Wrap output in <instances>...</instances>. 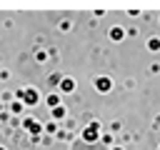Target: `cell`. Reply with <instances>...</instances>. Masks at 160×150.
I'll list each match as a JSON object with an SVG mask.
<instances>
[{
	"instance_id": "9c48e42d",
	"label": "cell",
	"mask_w": 160,
	"mask_h": 150,
	"mask_svg": "<svg viewBox=\"0 0 160 150\" xmlns=\"http://www.w3.org/2000/svg\"><path fill=\"white\" fill-rule=\"evenodd\" d=\"M48 105H52V108H58V105H60V100H58V95H50V98H48Z\"/></svg>"
},
{
	"instance_id": "277c9868",
	"label": "cell",
	"mask_w": 160,
	"mask_h": 150,
	"mask_svg": "<svg viewBox=\"0 0 160 150\" xmlns=\"http://www.w3.org/2000/svg\"><path fill=\"white\" fill-rule=\"evenodd\" d=\"M60 90H62V92H72V90H75V80H72V78H62V80H60Z\"/></svg>"
},
{
	"instance_id": "8992f818",
	"label": "cell",
	"mask_w": 160,
	"mask_h": 150,
	"mask_svg": "<svg viewBox=\"0 0 160 150\" xmlns=\"http://www.w3.org/2000/svg\"><path fill=\"white\" fill-rule=\"evenodd\" d=\"M148 48H150V50H160V40H158V38H150V40H148Z\"/></svg>"
},
{
	"instance_id": "7c38bea8",
	"label": "cell",
	"mask_w": 160,
	"mask_h": 150,
	"mask_svg": "<svg viewBox=\"0 0 160 150\" xmlns=\"http://www.w3.org/2000/svg\"><path fill=\"white\" fill-rule=\"evenodd\" d=\"M0 150H5V148H0Z\"/></svg>"
},
{
	"instance_id": "5b68a950",
	"label": "cell",
	"mask_w": 160,
	"mask_h": 150,
	"mask_svg": "<svg viewBox=\"0 0 160 150\" xmlns=\"http://www.w3.org/2000/svg\"><path fill=\"white\" fill-rule=\"evenodd\" d=\"M22 125H25V130H30L32 135H38V132H40V125H38V120H32V118L22 120Z\"/></svg>"
},
{
	"instance_id": "30bf717a",
	"label": "cell",
	"mask_w": 160,
	"mask_h": 150,
	"mask_svg": "<svg viewBox=\"0 0 160 150\" xmlns=\"http://www.w3.org/2000/svg\"><path fill=\"white\" fill-rule=\"evenodd\" d=\"M60 80H62L60 75H50V85H55V82H60Z\"/></svg>"
},
{
	"instance_id": "6da1fadb",
	"label": "cell",
	"mask_w": 160,
	"mask_h": 150,
	"mask_svg": "<svg viewBox=\"0 0 160 150\" xmlns=\"http://www.w3.org/2000/svg\"><path fill=\"white\" fill-rule=\"evenodd\" d=\"M98 128H100L98 122H90V125L85 128V132H82V140H85V142H95V138H98Z\"/></svg>"
},
{
	"instance_id": "3957f363",
	"label": "cell",
	"mask_w": 160,
	"mask_h": 150,
	"mask_svg": "<svg viewBox=\"0 0 160 150\" xmlns=\"http://www.w3.org/2000/svg\"><path fill=\"white\" fill-rule=\"evenodd\" d=\"M95 88H98L100 92H108V90L112 88V82H110V78H98V80H95Z\"/></svg>"
},
{
	"instance_id": "8fae6325",
	"label": "cell",
	"mask_w": 160,
	"mask_h": 150,
	"mask_svg": "<svg viewBox=\"0 0 160 150\" xmlns=\"http://www.w3.org/2000/svg\"><path fill=\"white\" fill-rule=\"evenodd\" d=\"M115 150H122V148H115Z\"/></svg>"
},
{
	"instance_id": "52a82bcc",
	"label": "cell",
	"mask_w": 160,
	"mask_h": 150,
	"mask_svg": "<svg viewBox=\"0 0 160 150\" xmlns=\"http://www.w3.org/2000/svg\"><path fill=\"white\" fill-rule=\"evenodd\" d=\"M110 38H112V40H120V38H122V30H120V28H112V30H110Z\"/></svg>"
},
{
	"instance_id": "7a4b0ae2",
	"label": "cell",
	"mask_w": 160,
	"mask_h": 150,
	"mask_svg": "<svg viewBox=\"0 0 160 150\" xmlns=\"http://www.w3.org/2000/svg\"><path fill=\"white\" fill-rule=\"evenodd\" d=\"M20 98L25 100V105H35V102H38V92H35V90H22Z\"/></svg>"
},
{
	"instance_id": "ba28073f",
	"label": "cell",
	"mask_w": 160,
	"mask_h": 150,
	"mask_svg": "<svg viewBox=\"0 0 160 150\" xmlns=\"http://www.w3.org/2000/svg\"><path fill=\"white\" fill-rule=\"evenodd\" d=\"M52 115H55V118H62V115H65V108H62V105L52 108Z\"/></svg>"
}]
</instances>
